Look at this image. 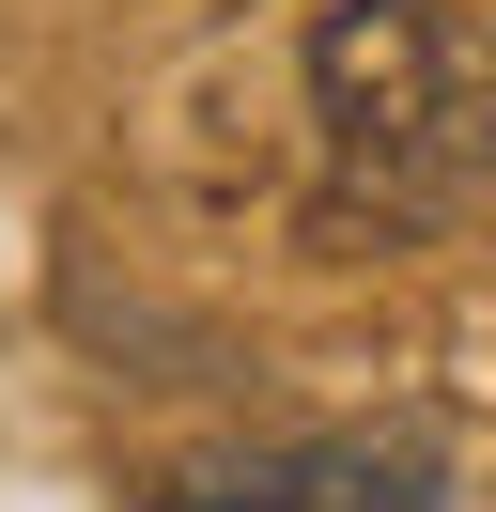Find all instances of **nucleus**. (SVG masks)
I'll return each mask as SVG.
<instances>
[{
    "label": "nucleus",
    "instance_id": "1",
    "mask_svg": "<svg viewBox=\"0 0 496 512\" xmlns=\"http://www.w3.org/2000/svg\"><path fill=\"white\" fill-rule=\"evenodd\" d=\"M295 78H310V202H326V233L419 249L496 187V32L465 0H326Z\"/></svg>",
    "mask_w": 496,
    "mask_h": 512
},
{
    "label": "nucleus",
    "instance_id": "2",
    "mask_svg": "<svg viewBox=\"0 0 496 512\" xmlns=\"http://www.w3.org/2000/svg\"><path fill=\"white\" fill-rule=\"evenodd\" d=\"M140 512H450V450L372 419V435H264V450H202L155 466Z\"/></svg>",
    "mask_w": 496,
    "mask_h": 512
}]
</instances>
